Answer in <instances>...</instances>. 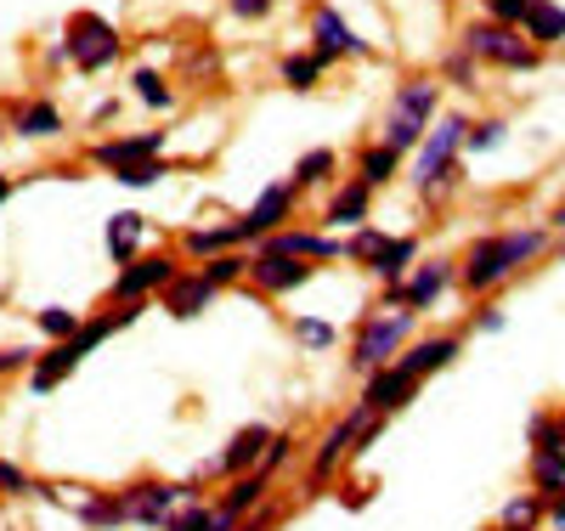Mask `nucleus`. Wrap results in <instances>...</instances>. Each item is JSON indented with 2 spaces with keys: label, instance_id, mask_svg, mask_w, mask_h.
I'll return each mask as SVG.
<instances>
[{
  "label": "nucleus",
  "instance_id": "nucleus-1",
  "mask_svg": "<svg viewBox=\"0 0 565 531\" xmlns=\"http://www.w3.org/2000/svg\"><path fill=\"white\" fill-rule=\"evenodd\" d=\"M543 244H548V232H537V226H521V232H498V237H481L476 249L463 255V283L476 288H498L514 266H526V261H537L543 255Z\"/></svg>",
  "mask_w": 565,
  "mask_h": 531
},
{
  "label": "nucleus",
  "instance_id": "nucleus-2",
  "mask_svg": "<svg viewBox=\"0 0 565 531\" xmlns=\"http://www.w3.org/2000/svg\"><path fill=\"white\" fill-rule=\"evenodd\" d=\"M436 96H441V85H436V79H407V85L396 91L391 119H385V148H396V153L418 148V141H424V130H430Z\"/></svg>",
  "mask_w": 565,
  "mask_h": 531
},
{
  "label": "nucleus",
  "instance_id": "nucleus-3",
  "mask_svg": "<svg viewBox=\"0 0 565 531\" xmlns=\"http://www.w3.org/2000/svg\"><path fill=\"white\" fill-rule=\"evenodd\" d=\"M463 136H469L463 114H441V125H436L430 136H424L418 164H413L418 192H436V187H447V181L458 176V148H463Z\"/></svg>",
  "mask_w": 565,
  "mask_h": 531
},
{
  "label": "nucleus",
  "instance_id": "nucleus-4",
  "mask_svg": "<svg viewBox=\"0 0 565 531\" xmlns=\"http://www.w3.org/2000/svg\"><path fill=\"white\" fill-rule=\"evenodd\" d=\"M407 333H413V311H385V317H367L362 333H356V346H351V362L362 373H380L396 362V351L407 346Z\"/></svg>",
  "mask_w": 565,
  "mask_h": 531
},
{
  "label": "nucleus",
  "instance_id": "nucleus-5",
  "mask_svg": "<svg viewBox=\"0 0 565 531\" xmlns=\"http://www.w3.org/2000/svg\"><path fill=\"white\" fill-rule=\"evenodd\" d=\"M463 52L476 63H503V68H537V45L521 40L509 23H469L463 29Z\"/></svg>",
  "mask_w": 565,
  "mask_h": 531
},
{
  "label": "nucleus",
  "instance_id": "nucleus-6",
  "mask_svg": "<svg viewBox=\"0 0 565 531\" xmlns=\"http://www.w3.org/2000/svg\"><path fill=\"white\" fill-rule=\"evenodd\" d=\"M119 520H141V525H164L175 509L193 503V487H164V480H141V487L119 492Z\"/></svg>",
  "mask_w": 565,
  "mask_h": 531
},
{
  "label": "nucleus",
  "instance_id": "nucleus-7",
  "mask_svg": "<svg viewBox=\"0 0 565 531\" xmlns=\"http://www.w3.org/2000/svg\"><path fill=\"white\" fill-rule=\"evenodd\" d=\"M68 57H74L79 68H108V63L119 57V34H114V23L97 18V12L68 18Z\"/></svg>",
  "mask_w": 565,
  "mask_h": 531
},
{
  "label": "nucleus",
  "instance_id": "nucleus-8",
  "mask_svg": "<svg viewBox=\"0 0 565 531\" xmlns=\"http://www.w3.org/2000/svg\"><path fill=\"white\" fill-rule=\"evenodd\" d=\"M311 34H317V57L322 63H334V57H367V40H356V29L334 7H317L311 12Z\"/></svg>",
  "mask_w": 565,
  "mask_h": 531
},
{
  "label": "nucleus",
  "instance_id": "nucleus-9",
  "mask_svg": "<svg viewBox=\"0 0 565 531\" xmlns=\"http://www.w3.org/2000/svg\"><path fill=\"white\" fill-rule=\"evenodd\" d=\"M289 210H295V187L282 181V187H266L260 199L249 204V215L244 221H232L238 226V244L244 237H266V232H277V221H289Z\"/></svg>",
  "mask_w": 565,
  "mask_h": 531
},
{
  "label": "nucleus",
  "instance_id": "nucleus-10",
  "mask_svg": "<svg viewBox=\"0 0 565 531\" xmlns=\"http://www.w3.org/2000/svg\"><path fill=\"white\" fill-rule=\"evenodd\" d=\"M170 283H175V266H170V255L130 261V266L114 277V300H141V295H153V288H170Z\"/></svg>",
  "mask_w": 565,
  "mask_h": 531
},
{
  "label": "nucleus",
  "instance_id": "nucleus-11",
  "mask_svg": "<svg viewBox=\"0 0 565 531\" xmlns=\"http://www.w3.org/2000/svg\"><path fill=\"white\" fill-rule=\"evenodd\" d=\"M413 391H418V379L402 368V362H391V368H380L367 379V396H362V407H373V413H396V407H407L413 402Z\"/></svg>",
  "mask_w": 565,
  "mask_h": 531
},
{
  "label": "nucleus",
  "instance_id": "nucleus-12",
  "mask_svg": "<svg viewBox=\"0 0 565 531\" xmlns=\"http://www.w3.org/2000/svg\"><path fill=\"white\" fill-rule=\"evenodd\" d=\"M447 283H452V266H447V261L418 266L407 283H396V288H391V311H396V306H413V311H424V306H430V300L441 295Z\"/></svg>",
  "mask_w": 565,
  "mask_h": 531
},
{
  "label": "nucleus",
  "instance_id": "nucleus-13",
  "mask_svg": "<svg viewBox=\"0 0 565 531\" xmlns=\"http://www.w3.org/2000/svg\"><path fill=\"white\" fill-rule=\"evenodd\" d=\"M159 148H164V136H114V141H103V148L97 153H90V159H97L103 170H130V164H148V159H159Z\"/></svg>",
  "mask_w": 565,
  "mask_h": 531
},
{
  "label": "nucleus",
  "instance_id": "nucleus-14",
  "mask_svg": "<svg viewBox=\"0 0 565 531\" xmlns=\"http://www.w3.org/2000/svg\"><path fill=\"white\" fill-rule=\"evenodd\" d=\"M249 277L266 288V295H289V288H300L311 277V266L295 261V255H255L249 261Z\"/></svg>",
  "mask_w": 565,
  "mask_h": 531
},
{
  "label": "nucleus",
  "instance_id": "nucleus-15",
  "mask_svg": "<svg viewBox=\"0 0 565 531\" xmlns=\"http://www.w3.org/2000/svg\"><path fill=\"white\" fill-rule=\"evenodd\" d=\"M260 255H295V261H328V255H340L334 237H322V232H277L260 244Z\"/></svg>",
  "mask_w": 565,
  "mask_h": 531
},
{
  "label": "nucleus",
  "instance_id": "nucleus-16",
  "mask_svg": "<svg viewBox=\"0 0 565 531\" xmlns=\"http://www.w3.org/2000/svg\"><path fill=\"white\" fill-rule=\"evenodd\" d=\"M271 447V429L266 424H249V429H238V436H232V447L210 464V469H226V475H244V469H255L260 464V453Z\"/></svg>",
  "mask_w": 565,
  "mask_h": 531
},
{
  "label": "nucleus",
  "instance_id": "nucleus-17",
  "mask_svg": "<svg viewBox=\"0 0 565 531\" xmlns=\"http://www.w3.org/2000/svg\"><path fill=\"white\" fill-rule=\"evenodd\" d=\"M452 357H458V333H447V340H418V346H413L407 357H396V362H402V368H407L413 379H424V373L447 368Z\"/></svg>",
  "mask_w": 565,
  "mask_h": 531
},
{
  "label": "nucleus",
  "instance_id": "nucleus-18",
  "mask_svg": "<svg viewBox=\"0 0 565 531\" xmlns=\"http://www.w3.org/2000/svg\"><path fill=\"white\" fill-rule=\"evenodd\" d=\"M79 357H90V351L79 346V333H74V340H63L57 351H45V357H40V368H34V391H52V384H57L63 373H74V368H79Z\"/></svg>",
  "mask_w": 565,
  "mask_h": 531
},
{
  "label": "nucleus",
  "instance_id": "nucleus-19",
  "mask_svg": "<svg viewBox=\"0 0 565 531\" xmlns=\"http://www.w3.org/2000/svg\"><path fill=\"white\" fill-rule=\"evenodd\" d=\"M210 295H215V283L199 272V277H175L170 283V311L175 317H199L204 306H210Z\"/></svg>",
  "mask_w": 565,
  "mask_h": 531
},
{
  "label": "nucleus",
  "instance_id": "nucleus-20",
  "mask_svg": "<svg viewBox=\"0 0 565 531\" xmlns=\"http://www.w3.org/2000/svg\"><path fill=\"white\" fill-rule=\"evenodd\" d=\"M526 34H532V45H554V40H565V7H559V0H532Z\"/></svg>",
  "mask_w": 565,
  "mask_h": 531
},
{
  "label": "nucleus",
  "instance_id": "nucleus-21",
  "mask_svg": "<svg viewBox=\"0 0 565 531\" xmlns=\"http://www.w3.org/2000/svg\"><path fill=\"white\" fill-rule=\"evenodd\" d=\"M136 244H141V215H136V210L114 215V221H108V255H114L119 266H130Z\"/></svg>",
  "mask_w": 565,
  "mask_h": 531
},
{
  "label": "nucleus",
  "instance_id": "nucleus-22",
  "mask_svg": "<svg viewBox=\"0 0 565 531\" xmlns=\"http://www.w3.org/2000/svg\"><path fill=\"white\" fill-rule=\"evenodd\" d=\"M367 181H356V187H345L334 204H328V226H356V221H367Z\"/></svg>",
  "mask_w": 565,
  "mask_h": 531
},
{
  "label": "nucleus",
  "instance_id": "nucleus-23",
  "mask_svg": "<svg viewBox=\"0 0 565 531\" xmlns=\"http://www.w3.org/2000/svg\"><path fill=\"white\" fill-rule=\"evenodd\" d=\"M260 492H266V469H249V475H238V487L226 492V503H221V509H226L232 520H244V514L260 503Z\"/></svg>",
  "mask_w": 565,
  "mask_h": 531
},
{
  "label": "nucleus",
  "instance_id": "nucleus-24",
  "mask_svg": "<svg viewBox=\"0 0 565 531\" xmlns=\"http://www.w3.org/2000/svg\"><path fill=\"white\" fill-rule=\"evenodd\" d=\"M413 255H418L413 237H391V249H385L380 261H373V277H385V283L396 288V283H402V272L413 266Z\"/></svg>",
  "mask_w": 565,
  "mask_h": 531
},
{
  "label": "nucleus",
  "instance_id": "nucleus-25",
  "mask_svg": "<svg viewBox=\"0 0 565 531\" xmlns=\"http://www.w3.org/2000/svg\"><path fill=\"white\" fill-rule=\"evenodd\" d=\"M532 447L565 458V413H537V418H532Z\"/></svg>",
  "mask_w": 565,
  "mask_h": 531
},
{
  "label": "nucleus",
  "instance_id": "nucleus-26",
  "mask_svg": "<svg viewBox=\"0 0 565 531\" xmlns=\"http://www.w3.org/2000/svg\"><path fill=\"white\" fill-rule=\"evenodd\" d=\"M532 480H537L543 492L565 498V458L559 453H532Z\"/></svg>",
  "mask_w": 565,
  "mask_h": 531
},
{
  "label": "nucleus",
  "instance_id": "nucleus-27",
  "mask_svg": "<svg viewBox=\"0 0 565 531\" xmlns=\"http://www.w3.org/2000/svg\"><path fill=\"white\" fill-rule=\"evenodd\" d=\"M396 159H402V153L385 148V141H380V148H367V153H362V181H367V187H385V181L396 176Z\"/></svg>",
  "mask_w": 565,
  "mask_h": 531
},
{
  "label": "nucleus",
  "instance_id": "nucleus-28",
  "mask_svg": "<svg viewBox=\"0 0 565 531\" xmlns=\"http://www.w3.org/2000/svg\"><path fill=\"white\" fill-rule=\"evenodd\" d=\"M18 130H23V136H57V130H63V119H57V108H52V103H29V108L18 114Z\"/></svg>",
  "mask_w": 565,
  "mask_h": 531
},
{
  "label": "nucleus",
  "instance_id": "nucleus-29",
  "mask_svg": "<svg viewBox=\"0 0 565 531\" xmlns=\"http://www.w3.org/2000/svg\"><path fill=\"white\" fill-rule=\"evenodd\" d=\"M226 244H238V226H204V232H186V249H193V255H221Z\"/></svg>",
  "mask_w": 565,
  "mask_h": 531
},
{
  "label": "nucleus",
  "instance_id": "nucleus-30",
  "mask_svg": "<svg viewBox=\"0 0 565 531\" xmlns=\"http://www.w3.org/2000/svg\"><path fill=\"white\" fill-rule=\"evenodd\" d=\"M385 249H391V237H385V232H373V226H362V232L351 237V244H345V255H351V261H362V266H373Z\"/></svg>",
  "mask_w": 565,
  "mask_h": 531
},
{
  "label": "nucleus",
  "instance_id": "nucleus-31",
  "mask_svg": "<svg viewBox=\"0 0 565 531\" xmlns=\"http://www.w3.org/2000/svg\"><path fill=\"white\" fill-rule=\"evenodd\" d=\"M322 79V57H282V85H295V91H306V85H317Z\"/></svg>",
  "mask_w": 565,
  "mask_h": 531
},
{
  "label": "nucleus",
  "instance_id": "nucleus-32",
  "mask_svg": "<svg viewBox=\"0 0 565 531\" xmlns=\"http://www.w3.org/2000/svg\"><path fill=\"white\" fill-rule=\"evenodd\" d=\"M543 520V498H509L503 503V525L509 531H526V525H537Z\"/></svg>",
  "mask_w": 565,
  "mask_h": 531
},
{
  "label": "nucleus",
  "instance_id": "nucleus-33",
  "mask_svg": "<svg viewBox=\"0 0 565 531\" xmlns=\"http://www.w3.org/2000/svg\"><path fill=\"white\" fill-rule=\"evenodd\" d=\"M210 525H215V509H204V503H186L164 520V531H210Z\"/></svg>",
  "mask_w": 565,
  "mask_h": 531
},
{
  "label": "nucleus",
  "instance_id": "nucleus-34",
  "mask_svg": "<svg viewBox=\"0 0 565 531\" xmlns=\"http://www.w3.org/2000/svg\"><path fill=\"white\" fill-rule=\"evenodd\" d=\"M40 328L63 346V340H74V333H79V317H74V311H63V306H45V311H40Z\"/></svg>",
  "mask_w": 565,
  "mask_h": 531
},
{
  "label": "nucleus",
  "instance_id": "nucleus-35",
  "mask_svg": "<svg viewBox=\"0 0 565 531\" xmlns=\"http://www.w3.org/2000/svg\"><path fill=\"white\" fill-rule=\"evenodd\" d=\"M328 170H334V153L317 148V153H306V159L295 164V187H311V181H322Z\"/></svg>",
  "mask_w": 565,
  "mask_h": 531
},
{
  "label": "nucleus",
  "instance_id": "nucleus-36",
  "mask_svg": "<svg viewBox=\"0 0 565 531\" xmlns=\"http://www.w3.org/2000/svg\"><path fill=\"white\" fill-rule=\"evenodd\" d=\"M130 85H136V96H141V103H148V108H170V91H164V79H159L153 68H141V74H136Z\"/></svg>",
  "mask_w": 565,
  "mask_h": 531
},
{
  "label": "nucleus",
  "instance_id": "nucleus-37",
  "mask_svg": "<svg viewBox=\"0 0 565 531\" xmlns=\"http://www.w3.org/2000/svg\"><path fill=\"white\" fill-rule=\"evenodd\" d=\"M503 119H481V125H469V136H463V148H476V153H487V148H498L503 141Z\"/></svg>",
  "mask_w": 565,
  "mask_h": 531
},
{
  "label": "nucleus",
  "instance_id": "nucleus-38",
  "mask_svg": "<svg viewBox=\"0 0 565 531\" xmlns=\"http://www.w3.org/2000/svg\"><path fill=\"white\" fill-rule=\"evenodd\" d=\"M295 333H300V346H311V351H328V346H334V328L317 322V317H300Z\"/></svg>",
  "mask_w": 565,
  "mask_h": 531
},
{
  "label": "nucleus",
  "instance_id": "nucleus-39",
  "mask_svg": "<svg viewBox=\"0 0 565 531\" xmlns=\"http://www.w3.org/2000/svg\"><path fill=\"white\" fill-rule=\"evenodd\" d=\"M244 272H249V261H244V255H215V261L204 266V277H210L215 288H221V283H232V277H244Z\"/></svg>",
  "mask_w": 565,
  "mask_h": 531
},
{
  "label": "nucleus",
  "instance_id": "nucleus-40",
  "mask_svg": "<svg viewBox=\"0 0 565 531\" xmlns=\"http://www.w3.org/2000/svg\"><path fill=\"white\" fill-rule=\"evenodd\" d=\"M481 7L492 12V23H526V12H532V0H481Z\"/></svg>",
  "mask_w": 565,
  "mask_h": 531
},
{
  "label": "nucleus",
  "instance_id": "nucleus-41",
  "mask_svg": "<svg viewBox=\"0 0 565 531\" xmlns=\"http://www.w3.org/2000/svg\"><path fill=\"white\" fill-rule=\"evenodd\" d=\"M159 176H164V164H159V159H148V164H130V170H119V181H125V187H153Z\"/></svg>",
  "mask_w": 565,
  "mask_h": 531
},
{
  "label": "nucleus",
  "instance_id": "nucleus-42",
  "mask_svg": "<svg viewBox=\"0 0 565 531\" xmlns=\"http://www.w3.org/2000/svg\"><path fill=\"white\" fill-rule=\"evenodd\" d=\"M0 492H40V487H29V475H23L18 464L0 458Z\"/></svg>",
  "mask_w": 565,
  "mask_h": 531
},
{
  "label": "nucleus",
  "instance_id": "nucleus-43",
  "mask_svg": "<svg viewBox=\"0 0 565 531\" xmlns=\"http://www.w3.org/2000/svg\"><path fill=\"white\" fill-rule=\"evenodd\" d=\"M277 0H232V18H266Z\"/></svg>",
  "mask_w": 565,
  "mask_h": 531
},
{
  "label": "nucleus",
  "instance_id": "nucleus-44",
  "mask_svg": "<svg viewBox=\"0 0 565 531\" xmlns=\"http://www.w3.org/2000/svg\"><path fill=\"white\" fill-rule=\"evenodd\" d=\"M447 74L469 85V79H476V57H469V52H458V57H447Z\"/></svg>",
  "mask_w": 565,
  "mask_h": 531
},
{
  "label": "nucleus",
  "instance_id": "nucleus-45",
  "mask_svg": "<svg viewBox=\"0 0 565 531\" xmlns=\"http://www.w3.org/2000/svg\"><path fill=\"white\" fill-rule=\"evenodd\" d=\"M476 328H481V333H498V328H503V311H481Z\"/></svg>",
  "mask_w": 565,
  "mask_h": 531
},
{
  "label": "nucleus",
  "instance_id": "nucleus-46",
  "mask_svg": "<svg viewBox=\"0 0 565 531\" xmlns=\"http://www.w3.org/2000/svg\"><path fill=\"white\" fill-rule=\"evenodd\" d=\"M34 351H0V373H7V368H23Z\"/></svg>",
  "mask_w": 565,
  "mask_h": 531
},
{
  "label": "nucleus",
  "instance_id": "nucleus-47",
  "mask_svg": "<svg viewBox=\"0 0 565 531\" xmlns=\"http://www.w3.org/2000/svg\"><path fill=\"white\" fill-rule=\"evenodd\" d=\"M7 192H12V181H7V176H0V199H7Z\"/></svg>",
  "mask_w": 565,
  "mask_h": 531
},
{
  "label": "nucleus",
  "instance_id": "nucleus-48",
  "mask_svg": "<svg viewBox=\"0 0 565 531\" xmlns=\"http://www.w3.org/2000/svg\"><path fill=\"white\" fill-rule=\"evenodd\" d=\"M554 221H559V226H565V204H559V215H554Z\"/></svg>",
  "mask_w": 565,
  "mask_h": 531
},
{
  "label": "nucleus",
  "instance_id": "nucleus-49",
  "mask_svg": "<svg viewBox=\"0 0 565 531\" xmlns=\"http://www.w3.org/2000/svg\"><path fill=\"white\" fill-rule=\"evenodd\" d=\"M492 531H509V525H492Z\"/></svg>",
  "mask_w": 565,
  "mask_h": 531
}]
</instances>
